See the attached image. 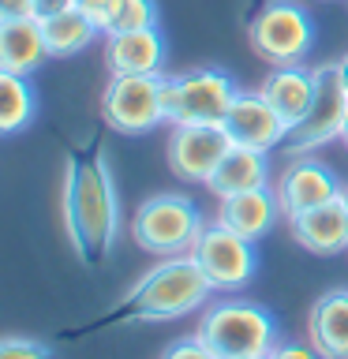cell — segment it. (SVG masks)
Returning a JSON list of instances; mask_svg holds the SVG:
<instances>
[{"instance_id": "obj_1", "label": "cell", "mask_w": 348, "mask_h": 359, "mask_svg": "<svg viewBox=\"0 0 348 359\" xmlns=\"http://www.w3.org/2000/svg\"><path fill=\"white\" fill-rule=\"evenodd\" d=\"M64 224L83 262H101L120 240V191L105 154L72 157L64 176Z\"/></svg>"}, {"instance_id": "obj_2", "label": "cell", "mask_w": 348, "mask_h": 359, "mask_svg": "<svg viewBox=\"0 0 348 359\" xmlns=\"http://www.w3.org/2000/svg\"><path fill=\"white\" fill-rule=\"evenodd\" d=\"M210 296L213 285L195 262V255H173V258H157V266H150L135 280L123 311L135 322H176L187 318L191 311L206 307Z\"/></svg>"}, {"instance_id": "obj_3", "label": "cell", "mask_w": 348, "mask_h": 359, "mask_svg": "<svg viewBox=\"0 0 348 359\" xmlns=\"http://www.w3.org/2000/svg\"><path fill=\"white\" fill-rule=\"evenodd\" d=\"M195 333L218 359L269 355V348L277 344V318L274 311L255 299L225 296L202 311Z\"/></svg>"}, {"instance_id": "obj_4", "label": "cell", "mask_w": 348, "mask_h": 359, "mask_svg": "<svg viewBox=\"0 0 348 359\" xmlns=\"http://www.w3.org/2000/svg\"><path fill=\"white\" fill-rule=\"evenodd\" d=\"M202 224L206 221H202L199 206L187 195L161 191V195H150L135 210L131 236L142 251H150L157 258H173V255H191Z\"/></svg>"}, {"instance_id": "obj_5", "label": "cell", "mask_w": 348, "mask_h": 359, "mask_svg": "<svg viewBox=\"0 0 348 359\" xmlns=\"http://www.w3.org/2000/svg\"><path fill=\"white\" fill-rule=\"evenodd\" d=\"M236 94L240 86L225 67H191L180 75H165V123H221Z\"/></svg>"}, {"instance_id": "obj_6", "label": "cell", "mask_w": 348, "mask_h": 359, "mask_svg": "<svg viewBox=\"0 0 348 359\" xmlns=\"http://www.w3.org/2000/svg\"><path fill=\"white\" fill-rule=\"evenodd\" d=\"M247 34H251L255 56H262L266 64H303L314 45V19L292 0H266L255 11Z\"/></svg>"}, {"instance_id": "obj_7", "label": "cell", "mask_w": 348, "mask_h": 359, "mask_svg": "<svg viewBox=\"0 0 348 359\" xmlns=\"http://www.w3.org/2000/svg\"><path fill=\"white\" fill-rule=\"evenodd\" d=\"M195 262L202 266V273L213 285V292L221 296H236L251 285L255 269H258V258H255V240L232 232L225 221H206L199 232L195 247H191Z\"/></svg>"}, {"instance_id": "obj_8", "label": "cell", "mask_w": 348, "mask_h": 359, "mask_svg": "<svg viewBox=\"0 0 348 359\" xmlns=\"http://www.w3.org/2000/svg\"><path fill=\"white\" fill-rule=\"evenodd\" d=\"M348 123V83L341 72V60L319 64L314 67V97L311 109L288 135L292 154H311L319 146H330L344 135Z\"/></svg>"}, {"instance_id": "obj_9", "label": "cell", "mask_w": 348, "mask_h": 359, "mask_svg": "<svg viewBox=\"0 0 348 359\" xmlns=\"http://www.w3.org/2000/svg\"><path fill=\"white\" fill-rule=\"evenodd\" d=\"M165 75H112L101 94V116L120 135H146L165 123Z\"/></svg>"}, {"instance_id": "obj_10", "label": "cell", "mask_w": 348, "mask_h": 359, "mask_svg": "<svg viewBox=\"0 0 348 359\" xmlns=\"http://www.w3.org/2000/svg\"><path fill=\"white\" fill-rule=\"evenodd\" d=\"M229 150L232 139L225 135L221 123H173L165 161L173 168V176L187 180V184H206Z\"/></svg>"}, {"instance_id": "obj_11", "label": "cell", "mask_w": 348, "mask_h": 359, "mask_svg": "<svg viewBox=\"0 0 348 359\" xmlns=\"http://www.w3.org/2000/svg\"><path fill=\"white\" fill-rule=\"evenodd\" d=\"M341 180L326 161L311 154H296L288 161V168L281 172V180L274 184V195L281 202V217H296V213H307L322 202H330L341 195Z\"/></svg>"}, {"instance_id": "obj_12", "label": "cell", "mask_w": 348, "mask_h": 359, "mask_svg": "<svg viewBox=\"0 0 348 359\" xmlns=\"http://www.w3.org/2000/svg\"><path fill=\"white\" fill-rule=\"evenodd\" d=\"M221 128L232 139V146H247V150H262V154L288 142V135H292V128L277 116L274 105L258 90H240L236 94V101L221 120Z\"/></svg>"}, {"instance_id": "obj_13", "label": "cell", "mask_w": 348, "mask_h": 359, "mask_svg": "<svg viewBox=\"0 0 348 359\" xmlns=\"http://www.w3.org/2000/svg\"><path fill=\"white\" fill-rule=\"evenodd\" d=\"M288 229H292V240H296L303 251L322 255V258L344 255L348 251V206H344V195L322 202V206H314L307 213L288 217Z\"/></svg>"}, {"instance_id": "obj_14", "label": "cell", "mask_w": 348, "mask_h": 359, "mask_svg": "<svg viewBox=\"0 0 348 359\" xmlns=\"http://www.w3.org/2000/svg\"><path fill=\"white\" fill-rule=\"evenodd\" d=\"M105 64L112 75H161L165 38L157 27L105 34Z\"/></svg>"}, {"instance_id": "obj_15", "label": "cell", "mask_w": 348, "mask_h": 359, "mask_svg": "<svg viewBox=\"0 0 348 359\" xmlns=\"http://www.w3.org/2000/svg\"><path fill=\"white\" fill-rule=\"evenodd\" d=\"M258 94L274 105V112L288 123V128H296V123L307 116L311 97H314V67H307V64L274 67V72L262 79Z\"/></svg>"}, {"instance_id": "obj_16", "label": "cell", "mask_w": 348, "mask_h": 359, "mask_svg": "<svg viewBox=\"0 0 348 359\" xmlns=\"http://www.w3.org/2000/svg\"><path fill=\"white\" fill-rule=\"evenodd\" d=\"M218 221H225L232 232L247 236V240H262V236H269L277 229L281 202L274 195V187L229 195V198H221V206H218Z\"/></svg>"}, {"instance_id": "obj_17", "label": "cell", "mask_w": 348, "mask_h": 359, "mask_svg": "<svg viewBox=\"0 0 348 359\" xmlns=\"http://www.w3.org/2000/svg\"><path fill=\"white\" fill-rule=\"evenodd\" d=\"M307 337L322 359H348V288H333L311 303Z\"/></svg>"}, {"instance_id": "obj_18", "label": "cell", "mask_w": 348, "mask_h": 359, "mask_svg": "<svg viewBox=\"0 0 348 359\" xmlns=\"http://www.w3.org/2000/svg\"><path fill=\"white\" fill-rule=\"evenodd\" d=\"M41 60H49L41 38V22L27 15V19H4L0 22V67L15 75H34L41 67Z\"/></svg>"}, {"instance_id": "obj_19", "label": "cell", "mask_w": 348, "mask_h": 359, "mask_svg": "<svg viewBox=\"0 0 348 359\" xmlns=\"http://www.w3.org/2000/svg\"><path fill=\"white\" fill-rule=\"evenodd\" d=\"M206 187L218 198L269 187V161H266V154L262 150H247V146H232V150L221 157V165L213 168V176L206 180Z\"/></svg>"}, {"instance_id": "obj_20", "label": "cell", "mask_w": 348, "mask_h": 359, "mask_svg": "<svg viewBox=\"0 0 348 359\" xmlns=\"http://www.w3.org/2000/svg\"><path fill=\"white\" fill-rule=\"evenodd\" d=\"M41 22V38H45V49H49V56H75L94 45L98 38V27L83 15V8H67L60 11V15H49V19H38Z\"/></svg>"}, {"instance_id": "obj_21", "label": "cell", "mask_w": 348, "mask_h": 359, "mask_svg": "<svg viewBox=\"0 0 348 359\" xmlns=\"http://www.w3.org/2000/svg\"><path fill=\"white\" fill-rule=\"evenodd\" d=\"M34 112H38V94L30 86V75H15L0 67V139L30 128Z\"/></svg>"}, {"instance_id": "obj_22", "label": "cell", "mask_w": 348, "mask_h": 359, "mask_svg": "<svg viewBox=\"0 0 348 359\" xmlns=\"http://www.w3.org/2000/svg\"><path fill=\"white\" fill-rule=\"evenodd\" d=\"M142 27H157V4H154V0H120L116 22H112L109 34L142 30Z\"/></svg>"}, {"instance_id": "obj_23", "label": "cell", "mask_w": 348, "mask_h": 359, "mask_svg": "<svg viewBox=\"0 0 348 359\" xmlns=\"http://www.w3.org/2000/svg\"><path fill=\"white\" fill-rule=\"evenodd\" d=\"M0 359H53V352L30 337H0Z\"/></svg>"}, {"instance_id": "obj_24", "label": "cell", "mask_w": 348, "mask_h": 359, "mask_svg": "<svg viewBox=\"0 0 348 359\" xmlns=\"http://www.w3.org/2000/svg\"><path fill=\"white\" fill-rule=\"evenodd\" d=\"M79 8H83V15L94 22L101 34H109V30H112V22H116L120 0H79Z\"/></svg>"}, {"instance_id": "obj_25", "label": "cell", "mask_w": 348, "mask_h": 359, "mask_svg": "<svg viewBox=\"0 0 348 359\" xmlns=\"http://www.w3.org/2000/svg\"><path fill=\"white\" fill-rule=\"evenodd\" d=\"M161 359H218V355L199 341V333H191V337H180V341L168 344Z\"/></svg>"}, {"instance_id": "obj_26", "label": "cell", "mask_w": 348, "mask_h": 359, "mask_svg": "<svg viewBox=\"0 0 348 359\" xmlns=\"http://www.w3.org/2000/svg\"><path fill=\"white\" fill-rule=\"evenodd\" d=\"M269 359H322V352L314 344H300V341H288V344H274L269 348Z\"/></svg>"}, {"instance_id": "obj_27", "label": "cell", "mask_w": 348, "mask_h": 359, "mask_svg": "<svg viewBox=\"0 0 348 359\" xmlns=\"http://www.w3.org/2000/svg\"><path fill=\"white\" fill-rule=\"evenodd\" d=\"M34 15V0H0V22L4 19H27Z\"/></svg>"}, {"instance_id": "obj_28", "label": "cell", "mask_w": 348, "mask_h": 359, "mask_svg": "<svg viewBox=\"0 0 348 359\" xmlns=\"http://www.w3.org/2000/svg\"><path fill=\"white\" fill-rule=\"evenodd\" d=\"M79 0H34V19H49V15H60V11L75 8Z\"/></svg>"}, {"instance_id": "obj_29", "label": "cell", "mask_w": 348, "mask_h": 359, "mask_svg": "<svg viewBox=\"0 0 348 359\" xmlns=\"http://www.w3.org/2000/svg\"><path fill=\"white\" fill-rule=\"evenodd\" d=\"M341 72H344V83H348V56H341Z\"/></svg>"}, {"instance_id": "obj_30", "label": "cell", "mask_w": 348, "mask_h": 359, "mask_svg": "<svg viewBox=\"0 0 348 359\" xmlns=\"http://www.w3.org/2000/svg\"><path fill=\"white\" fill-rule=\"evenodd\" d=\"M341 139H344V146H348V123H344V135H341Z\"/></svg>"}, {"instance_id": "obj_31", "label": "cell", "mask_w": 348, "mask_h": 359, "mask_svg": "<svg viewBox=\"0 0 348 359\" xmlns=\"http://www.w3.org/2000/svg\"><path fill=\"white\" fill-rule=\"evenodd\" d=\"M243 359H269V355H243Z\"/></svg>"}, {"instance_id": "obj_32", "label": "cell", "mask_w": 348, "mask_h": 359, "mask_svg": "<svg viewBox=\"0 0 348 359\" xmlns=\"http://www.w3.org/2000/svg\"><path fill=\"white\" fill-rule=\"evenodd\" d=\"M341 195H344V206H348V187H344V191H341Z\"/></svg>"}]
</instances>
